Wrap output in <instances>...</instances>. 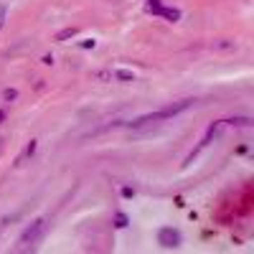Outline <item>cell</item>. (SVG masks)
<instances>
[{
  "label": "cell",
  "instance_id": "obj_1",
  "mask_svg": "<svg viewBox=\"0 0 254 254\" xmlns=\"http://www.w3.org/2000/svg\"><path fill=\"white\" fill-rule=\"evenodd\" d=\"M190 104H193V99H181V102H176V104H168V107H163V110L145 112V115L135 117L132 122H127V125H130V127H142V125H147V122H160V120H168V117H176V115L186 112Z\"/></svg>",
  "mask_w": 254,
  "mask_h": 254
},
{
  "label": "cell",
  "instance_id": "obj_2",
  "mask_svg": "<svg viewBox=\"0 0 254 254\" xmlns=\"http://www.w3.org/2000/svg\"><path fill=\"white\" fill-rule=\"evenodd\" d=\"M46 226H49V219H46V216L33 219V221L23 229V234L18 237V249H31V252H33V247L41 242V237L46 234Z\"/></svg>",
  "mask_w": 254,
  "mask_h": 254
},
{
  "label": "cell",
  "instance_id": "obj_3",
  "mask_svg": "<svg viewBox=\"0 0 254 254\" xmlns=\"http://www.w3.org/2000/svg\"><path fill=\"white\" fill-rule=\"evenodd\" d=\"M155 239H158V244L163 249H178L183 244V234H181V229H176V226H160Z\"/></svg>",
  "mask_w": 254,
  "mask_h": 254
},
{
  "label": "cell",
  "instance_id": "obj_4",
  "mask_svg": "<svg viewBox=\"0 0 254 254\" xmlns=\"http://www.w3.org/2000/svg\"><path fill=\"white\" fill-rule=\"evenodd\" d=\"M224 127H226V125H224V120H216V122H211V125H208V130H206V135L201 137V142H198V145L193 147V153H190V155L186 158V165H190V163H193V160L198 158V153L203 150V147H206V145H208L211 140H214V137H219V132L224 130Z\"/></svg>",
  "mask_w": 254,
  "mask_h": 254
},
{
  "label": "cell",
  "instance_id": "obj_5",
  "mask_svg": "<svg viewBox=\"0 0 254 254\" xmlns=\"http://www.w3.org/2000/svg\"><path fill=\"white\" fill-rule=\"evenodd\" d=\"M158 15H163V18L168 20V23H178V20H181V15H183V13H181L178 8H165V5H163Z\"/></svg>",
  "mask_w": 254,
  "mask_h": 254
},
{
  "label": "cell",
  "instance_id": "obj_6",
  "mask_svg": "<svg viewBox=\"0 0 254 254\" xmlns=\"http://www.w3.org/2000/svg\"><path fill=\"white\" fill-rule=\"evenodd\" d=\"M36 147H38V140H28V145L23 147V153L18 155V160H15V165H20V163H26V158H31L33 153H36Z\"/></svg>",
  "mask_w": 254,
  "mask_h": 254
},
{
  "label": "cell",
  "instance_id": "obj_7",
  "mask_svg": "<svg viewBox=\"0 0 254 254\" xmlns=\"http://www.w3.org/2000/svg\"><path fill=\"white\" fill-rule=\"evenodd\" d=\"M112 224H115V229H127V226H130V216H127L125 211H115Z\"/></svg>",
  "mask_w": 254,
  "mask_h": 254
},
{
  "label": "cell",
  "instance_id": "obj_8",
  "mask_svg": "<svg viewBox=\"0 0 254 254\" xmlns=\"http://www.w3.org/2000/svg\"><path fill=\"white\" fill-rule=\"evenodd\" d=\"M112 76L120 81H135V71H130V69H115Z\"/></svg>",
  "mask_w": 254,
  "mask_h": 254
},
{
  "label": "cell",
  "instance_id": "obj_9",
  "mask_svg": "<svg viewBox=\"0 0 254 254\" xmlns=\"http://www.w3.org/2000/svg\"><path fill=\"white\" fill-rule=\"evenodd\" d=\"M224 125H237V127H247V125H252V120H249V117H229V120H224Z\"/></svg>",
  "mask_w": 254,
  "mask_h": 254
},
{
  "label": "cell",
  "instance_id": "obj_10",
  "mask_svg": "<svg viewBox=\"0 0 254 254\" xmlns=\"http://www.w3.org/2000/svg\"><path fill=\"white\" fill-rule=\"evenodd\" d=\"M79 33V28H64V31H59L56 33V41H66V38H74Z\"/></svg>",
  "mask_w": 254,
  "mask_h": 254
},
{
  "label": "cell",
  "instance_id": "obj_11",
  "mask_svg": "<svg viewBox=\"0 0 254 254\" xmlns=\"http://www.w3.org/2000/svg\"><path fill=\"white\" fill-rule=\"evenodd\" d=\"M145 3H147V13H153V15H158V13H160V8H163L160 0H145Z\"/></svg>",
  "mask_w": 254,
  "mask_h": 254
},
{
  "label": "cell",
  "instance_id": "obj_12",
  "mask_svg": "<svg viewBox=\"0 0 254 254\" xmlns=\"http://www.w3.org/2000/svg\"><path fill=\"white\" fill-rule=\"evenodd\" d=\"M120 193H122V198H135V188L122 186V188H120Z\"/></svg>",
  "mask_w": 254,
  "mask_h": 254
},
{
  "label": "cell",
  "instance_id": "obj_13",
  "mask_svg": "<svg viewBox=\"0 0 254 254\" xmlns=\"http://www.w3.org/2000/svg\"><path fill=\"white\" fill-rule=\"evenodd\" d=\"M97 46V41L94 38H84V41H79V49H94Z\"/></svg>",
  "mask_w": 254,
  "mask_h": 254
},
{
  "label": "cell",
  "instance_id": "obj_14",
  "mask_svg": "<svg viewBox=\"0 0 254 254\" xmlns=\"http://www.w3.org/2000/svg\"><path fill=\"white\" fill-rule=\"evenodd\" d=\"M15 97H18V89H5V92H3V99H5V102H13Z\"/></svg>",
  "mask_w": 254,
  "mask_h": 254
},
{
  "label": "cell",
  "instance_id": "obj_15",
  "mask_svg": "<svg viewBox=\"0 0 254 254\" xmlns=\"http://www.w3.org/2000/svg\"><path fill=\"white\" fill-rule=\"evenodd\" d=\"M5 18H8V8H5V5H0V28L5 26Z\"/></svg>",
  "mask_w": 254,
  "mask_h": 254
},
{
  "label": "cell",
  "instance_id": "obj_16",
  "mask_svg": "<svg viewBox=\"0 0 254 254\" xmlns=\"http://www.w3.org/2000/svg\"><path fill=\"white\" fill-rule=\"evenodd\" d=\"M41 61H44V64H46V66H51V64H54V56H51V54H46V56H44V59H41Z\"/></svg>",
  "mask_w": 254,
  "mask_h": 254
},
{
  "label": "cell",
  "instance_id": "obj_17",
  "mask_svg": "<svg viewBox=\"0 0 254 254\" xmlns=\"http://www.w3.org/2000/svg\"><path fill=\"white\" fill-rule=\"evenodd\" d=\"M0 122H5V110H0Z\"/></svg>",
  "mask_w": 254,
  "mask_h": 254
},
{
  "label": "cell",
  "instance_id": "obj_18",
  "mask_svg": "<svg viewBox=\"0 0 254 254\" xmlns=\"http://www.w3.org/2000/svg\"><path fill=\"white\" fill-rule=\"evenodd\" d=\"M3 145H5V140H3V137H0V150H3Z\"/></svg>",
  "mask_w": 254,
  "mask_h": 254
},
{
  "label": "cell",
  "instance_id": "obj_19",
  "mask_svg": "<svg viewBox=\"0 0 254 254\" xmlns=\"http://www.w3.org/2000/svg\"><path fill=\"white\" fill-rule=\"evenodd\" d=\"M18 254H28V252H18Z\"/></svg>",
  "mask_w": 254,
  "mask_h": 254
}]
</instances>
